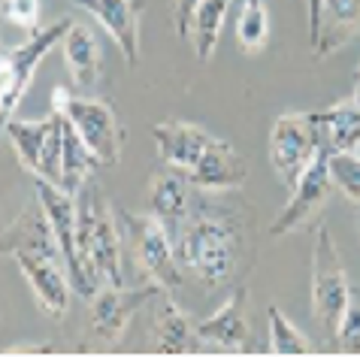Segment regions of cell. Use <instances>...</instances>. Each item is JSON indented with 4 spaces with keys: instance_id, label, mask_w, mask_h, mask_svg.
I'll list each match as a JSON object with an SVG mask.
<instances>
[{
    "instance_id": "cell-1",
    "label": "cell",
    "mask_w": 360,
    "mask_h": 357,
    "mask_svg": "<svg viewBox=\"0 0 360 357\" xmlns=\"http://www.w3.org/2000/svg\"><path fill=\"white\" fill-rule=\"evenodd\" d=\"M0 252L9 254L18 264V270H22V275L37 297L39 309L46 315L61 318L70 306L73 285H70L64 254L58 249V240L43 206L37 203L31 209H25L0 233Z\"/></svg>"
},
{
    "instance_id": "cell-2",
    "label": "cell",
    "mask_w": 360,
    "mask_h": 357,
    "mask_svg": "<svg viewBox=\"0 0 360 357\" xmlns=\"http://www.w3.org/2000/svg\"><path fill=\"white\" fill-rule=\"evenodd\" d=\"M173 249L182 270L194 273L209 287H218L236 270L239 233L230 215L212 209H191V215L173 236Z\"/></svg>"
},
{
    "instance_id": "cell-3",
    "label": "cell",
    "mask_w": 360,
    "mask_h": 357,
    "mask_svg": "<svg viewBox=\"0 0 360 357\" xmlns=\"http://www.w3.org/2000/svg\"><path fill=\"white\" fill-rule=\"evenodd\" d=\"M76 249L91 285L122 287V242H118L115 215L109 209L100 185L91 178L76 191Z\"/></svg>"
},
{
    "instance_id": "cell-4",
    "label": "cell",
    "mask_w": 360,
    "mask_h": 357,
    "mask_svg": "<svg viewBox=\"0 0 360 357\" xmlns=\"http://www.w3.org/2000/svg\"><path fill=\"white\" fill-rule=\"evenodd\" d=\"M70 27H73L70 18H58L55 25L31 31V37L22 46L0 55V136H4V127L13 122L25 91L31 88L37 67L46 61L55 46H61V39L67 37Z\"/></svg>"
},
{
    "instance_id": "cell-5",
    "label": "cell",
    "mask_w": 360,
    "mask_h": 357,
    "mask_svg": "<svg viewBox=\"0 0 360 357\" xmlns=\"http://www.w3.org/2000/svg\"><path fill=\"white\" fill-rule=\"evenodd\" d=\"M348 294H352V285H348L342 257L336 252L330 231L321 224L315 233V249H312V294H309V306H312L315 321L330 342H336L342 312L348 306Z\"/></svg>"
},
{
    "instance_id": "cell-6",
    "label": "cell",
    "mask_w": 360,
    "mask_h": 357,
    "mask_svg": "<svg viewBox=\"0 0 360 357\" xmlns=\"http://www.w3.org/2000/svg\"><path fill=\"white\" fill-rule=\"evenodd\" d=\"M52 109H58L70 124L79 131L85 145L94 152L100 167H112L122 157V124L112 106L106 100H91V97H73L67 88L52 91Z\"/></svg>"
},
{
    "instance_id": "cell-7",
    "label": "cell",
    "mask_w": 360,
    "mask_h": 357,
    "mask_svg": "<svg viewBox=\"0 0 360 357\" xmlns=\"http://www.w3.org/2000/svg\"><path fill=\"white\" fill-rule=\"evenodd\" d=\"M127 240H131V252L136 266L143 270L148 279L158 282L164 291H176L185 282V270L176 257L173 240L164 231V224L148 212V215H136V212H122Z\"/></svg>"
},
{
    "instance_id": "cell-8",
    "label": "cell",
    "mask_w": 360,
    "mask_h": 357,
    "mask_svg": "<svg viewBox=\"0 0 360 357\" xmlns=\"http://www.w3.org/2000/svg\"><path fill=\"white\" fill-rule=\"evenodd\" d=\"M4 136L13 143L18 161L37 178L61 185V145H64V115L52 109L37 122H18L13 118L4 127Z\"/></svg>"
},
{
    "instance_id": "cell-9",
    "label": "cell",
    "mask_w": 360,
    "mask_h": 357,
    "mask_svg": "<svg viewBox=\"0 0 360 357\" xmlns=\"http://www.w3.org/2000/svg\"><path fill=\"white\" fill-rule=\"evenodd\" d=\"M34 191H37V203L43 206L49 224H52V233H55V240H58V249H61V254H64V264H67V275H70V285H73V294L76 297H85V300H91V297L97 294V287L85 275L82 261H79V249H76V194L64 191V188L55 185V182H46V178H37Z\"/></svg>"
},
{
    "instance_id": "cell-10",
    "label": "cell",
    "mask_w": 360,
    "mask_h": 357,
    "mask_svg": "<svg viewBox=\"0 0 360 357\" xmlns=\"http://www.w3.org/2000/svg\"><path fill=\"white\" fill-rule=\"evenodd\" d=\"M318 152V122L315 112H285L276 118L269 131V164L278 176V182L291 185L306 170Z\"/></svg>"
},
{
    "instance_id": "cell-11",
    "label": "cell",
    "mask_w": 360,
    "mask_h": 357,
    "mask_svg": "<svg viewBox=\"0 0 360 357\" xmlns=\"http://www.w3.org/2000/svg\"><path fill=\"white\" fill-rule=\"evenodd\" d=\"M327 161H330V155L324 148H318L312 155V161L306 164V170L300 173V178L294 182V194H291V200H288V206L273 218V224H269V236L294 233L318 215V209H321L327 200V194L333 191Z\"/></svg>"
},
{
    "instance_id": "cell-12",
    "label": "cell",
    "mask_w": 360,
    "mask_h": 357,
    "mask_svg": "<svg viewBox=\"0 0 360 357\" xmlns=\"http://www.w3.org/2000/svg\"><path fill=\"white\" fill-rule=\"evenodd\" d=\"M161 291L164 287L152 279H148V285L131 287V291H124V285L122 287L103 285L91 297V330H94V336L103 342H115L118 336L124 333L127 321H131L152 297H161Z\"/></svg>"
},
{
    "instance_id": "cell-13",
    "label": "cell",
    "mask_w": 360,
    "mask_h": 357,
    "mask_svg": "<svg viewBox=\"0 0 360 357\" xmlns=\"http://www.w3.org/2000/svg\"><path fill=\"white\" fill-rule=\"evenodd\" d=\"M191 178L185 170L167 164V170H158L148 182V212L164 224V231L169 233V240L176 236V231L185 224V218L194 209V194H191Z\"/></svg>"
},
{
    "instance_id": "cell-14",
    "label": "cell",
    "mask_w": 360,
    "mask_h": 357,
    "mask_svg": "<svg viewBox=\"0 0 360 357\" xmlns=\"http://www.w3.org/2000/svg\"><path fill=\"white\" fill-rule=\"evenodd\" d=\"M248 176V161L236 152L230 143L212 136L209 145L200 152L197 164L188 170L191 185L200 191H233V188H243Z\"/></svg>"
},
{
    "instance_id": "cell-15",
    "label": "cell",
    "mask_w": 360,
    "mask_h": 357,
    "mask_svg": "<svg viewBox=\"0 0 360 357\" xmlns=\"http://www.w3.org/2000/svg\"><path fill=\"white\" fill-rule=\"evenodd\" d=\"M76 6L88 9L103 31L122 48L127 67H136L139 61V18H143V0H73Z\"/></svg>"
},
{
    "instance_id": "cell-16",
    "label": "cell",
    "mask_w": 360,
    "mask_h": 357,
    "mask_svg": "<svg viewBox=\"0 0 360 357\" xmlns=\"http://www.w3.org/2000/svg\"><path fill=\"white\" fill-rule=\"evenodd\" d=\"M197 336L206 345H218L224 351H245L248 342V287L230 294V300L209 318L197 321Z\"/></svg>"
},
{
    "instance_id": "cell-17",
    "label": "cell",
    "mask_w": 360,
    "mask_h": 357,
    "mask_svg": "<svg viewBox=\"0 0 360 357\" xmlns=\"http://www.w3.org/2000/svg\"><path fill=\"white\" fill-rule=\"evenodd\" d=\"M152 134H155V145H158L161 161L185 173L197 164L200 152L212 140V134L191 122H161V124H155Z\"/></svg>"
},
{
    "instance_id": "cell-18",
    "label": "cell",
    "mask_w": 360,
    "mask_h": 357,
    "mask_svg": "<svg viewBox=\"0 0 360 357\" xmlns=\"http://www.w3.org/2000/svg\"><path fill=\"white\" fill-rule=\"evenodd\" d=\"M200 342L197 324L188 321V315L179 309L176 300H169V291H161V303L152 324V349L158 354H188Z\"/></svg>"
},
{
    "instance_id": "cell-19",
    "label": "cell",
    "mask_w": 360,
    "mask_h": 357,
    "mask_svg": "<svg viewBox=\"0 0 360 357\" xmlns=\"http://www.w3.org/2000/svg\"><path fill=\"white\" fill-rule=\"evenodd\" d=\"M315 122H318V148H324L327 155L354 152L357 148V143H360V103H354V97L315 112Z\"/></svg>"
},
{
    "instance_id": "cell-20",
    "label": "cell",
    "mask_w": 360,
    "mask_h": 357,
    "mask_svg": "<svg viewBox=\"0 0 360 357\" xmlns=\"http://www.w3.org/2000/svg\"><path fill=\"white\" fill-rule=\"evenodd\" d=\"M360 27V0H324L321 18H318V34L312 39L315 55L327 58L336 48H342Z\"/></svg>"
},
{
    "instance_id": "cell-21",
    "label": "cell",
    "mask_w": 360,
    "mask_h": 357,
    "mask_svg": "<svg viewBox=\"0 0 360 357\" xmlns=\"http://www.w3.org/2000/svg\"><path fill=\"white\" fill-rule=\"evenodd\" d=\"M64 46V61L67 70L73 76V82L79 88H88L97 82L100 76V43L97 37L88 31L85 25H73L67 31V37L61 39Z\"/></svg>"
},
{
    "instance_id": "cell-22",
    "label": "cell",
    "mask_w": 360,
    "mask_h": 357,
    "mask_svg": "<svg viewBox=\"0 0 360 357\" xmlns=\"http://www.w3.org/2000/svg\"><path fill=\"white\" fill-rule=\"evenodd\" d=\"M100 167L94 152L85 145V140L79 136V131L64 118V145H61V188L70 194H76L82 188L91 173Z\"/></svg>"
},
{
    "instance_id": "cell-23",
    "label": "cell",
    "mask_w": 360,
    "mask_h": 357,
    "mask_svg": "<svg viewBox=\"0 0 360 357\" xmlns=\"http://www.w3.org/2000/svg\"><path fill=\"white\" fill-rule=\"evenodd\" d=\"M233 6V0H200L197 9H194V18H191V46H194V55L200 64H206L212 58L215 46H218V37H221V25H224V15L227 9Z\"/></svg>"
},
{
    "instance_id": "cell-24",
    "label": "cell",
    "mask_w": 360,
    "mask_h": 357,
    "mask_svg": "<svg viewBox=\"0 0 360 357\" xmlns=\"http://www.w3.org/2000/svg\"><path fill=\"white\" fill-rule=\"evenodd\" d=\"M236 39L245 52H261L269 39V13L264 0H245L236 18Z\"/></svg>"
},
{
    "instance_id": "cell-25",
    "label": "cell",
    "mask_w": 360,
    "mask_h": 357,
    "mask_svg": "<svg viewBox=\"0 0 360 357\" xmlns=\"http://www.w3.org/2000/svg\"><path fill=\"white\" fill-rule=\"evenodd\" d=\"M269 318V354H312V342L306 339L303 333L297 330V324L291 318H285L278 306H269L266 309Z\"/></svg>"
},
{
    "instance_id": "cell-26",
    "label": "cell",
    "mask_w": 360,
    "mask_h": 357,
    "mask_svg": "<svg viewBox=\"0 0 360 357\" xmlns=\"http://www.w3.org/2000/svg\"><path fill=\"white\" fill-rule=\"evenodd\" d=\"M330 182L345 200L360 206V155L357 152H336L330 155Z\"/></svg>"
},
{
    "instance_id": "cell-27",
    "label": "cell",
    "mask_w": 360,
    "mask_h": 357,
    "mask_svg": "<svg viewBox=\"0 0 360 357\" xmlns=\"http://www.w3.org/2000/svg\"><path fill=\"white\" fill-rule=\"evenodd\" d=\"M336 345L342 354H360V287H352V294H348V306L342 312Z\"/></svg>"
},
{
    "instance_id": "cell-28",
    "label": "cell",
    "mask_w": 360,
    "mask_h": 357,
    "mask_svg": "<svg viewBox=\"0 0 360 357\" xmlns=\"http://www.w3.org/2000/svg\"><path fill=\"white\" fill-rule=\"evenodd\" d=\"M0 18L22 31H37L39 27V0H0Z\"/></svg>"
},
{
    "instance_id": "cell-29",
    "label": "cell",
    "mask_w": 360,
    "mask_h": 357,
    "mask_svg": "<svg viewBox=\"0 0 360 357\" xmlns=\"http://www.w3.org/2000/svg\"><path fill=\"white\" fill-rule=\"evenodd\" d=\"M176 9H173V22H176V34L179 39H188L191 37V18H194V9L200 0H173Z\"/></svg>"
},
{
    "instance_id": "cell-30",
    "label": "cell",
    "mask_w": 360,
    "mask_h": 357,
    "mask_svg": "<svg viewBox=\"0 0 360 357\" xmlns=\"http://www.w3.org/2000/svg\"><path fill=\"white\" fill-rule=\"evenodd\" d=\"M55 349L52 345H43V342H18L13 345V349H6V354H52Z\"/></svg>"
},
{
    "instance_id": "cell-31",
    "label": "cell",
    "mask_w": 360,
    "mask_h": 357,
    "mask_svg": "<svg viewBox=\"0 0 360 357\" xmlns=\"http://www.w3.org/2000/svg\"><path fill=\"white\" fill-rule=\"evenodd\" d=\"M321 4L324 0H306V9H309V34H318V18H321Z\"/></svg>"
},
{
    "instance_id": "cell-32",
    "label": "cell",
    "mask_w": 360,
    "mask_h": 357,
    "mask_svg": "<svg viewBox=\"0 0 360 357\" xmlns=\"http://www.w3.org/2000/svg\"><path fill=\"white\" fill-rule=\"evenodd\" d=\"M354 103H360V67H357V79H354Z\"/></svg>"
},
{
    "instance_id": "cell-33",
    "label": "cell",
    "mask_w": 360,
    "mask_h": 357,
    "mask_svg": "<svg viewBox=\"0 0 360 357\" xmlns=\"http://www.w3.org/2000/svg\"><path fill=\"white\" fill-rule=\"evenodd\" d=\"M354 152H357V155H360V143H357V148H354Z\"/></svg>"
},
{
    "instance_id": "cell-34",
    "label": "cell",
    "mask_w": 360,
    "mask_h": 357,
    "mask_svg": "<svg viewBox=\"0 0 360 357\" xmlns=\"http://www.w3.org/2000/svg\"><path fill=\"white\" fill-rule=\"evenodd\" d=\"M357 231H360V218H357Z\"/></svg>"
},
{
    "instance_id": "cell-35",
    "label": "cell",
    "mask_w": 360,
    "mask_h": 357,
    "mask_svg": "<svg viewBox=\"0 0 360 357\" xmlns=\"http://www.w3.org/2000/svg\"><path fill=\"white\" fill-rule=\"evenodd\" d=\"M0 55H4V52H0Z\"/></svg>"
}]
</instances>
